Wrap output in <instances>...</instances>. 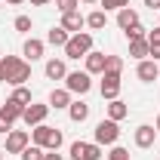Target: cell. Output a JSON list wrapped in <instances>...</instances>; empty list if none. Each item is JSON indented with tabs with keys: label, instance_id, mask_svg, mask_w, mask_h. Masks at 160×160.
Here are the masks:
<instances>
[{
	"label": "cell",
	"instance_id": "37",
	"mask_svg": "<svg viewBox=\"0 0 160 160\" xmlns=\"http://www.w3.org/2000/svg\"><path fill=\"white\" fill-rule=\"evenodd\" d=\"M154 129H157V132H160V114H157V123H154Z\"/></svg>",
	"mask_w": 160,
	"mask_h": 160
},
{
	"label": "cell",
	"instance_id": "12",
	"mask_svg": "<svg viewBox=\"0 0 160 160\" xmlns=\"http://www.w3.org/2000/svg\"><path fill=\"white\" fill-rule=\"evenodd\" d=\"M154 139H157V129H154V126H148V123L136 126V145H139V148H151Z\"/></svg>",
	"mask_w": 160,
	"mask_h": 160
},
{
	"label": "cell",
	"instance_id": "11",
	"mask_svg": "<svg viewBox=\"0 0 160 160\" xmlns=\"http://www.w3.org/2000/svg\"><path fill=\"white\" fill-rule=\"evenodd\" d=\"M83 25H86V19L80 16L77 9H74V12H65V16H62V28H65L68 34H80V31H83Z\"/></svg>",
	"mask_w": 160,
	"mask_h": 160
},
{
	"label": "cell",
	"instance_id": "32",
	"mask_svg": "<svg viewBox=\"0 0 160 160\" xmlns=\"http://www.w3.org/2000/svg\"><path fill=\"white\" fill-rule=\"evenodd\" d=\"M151 46H160V28L148 31V49H151Z\"/></svg>",
	"mask_w": 160,
	"mask_h": 160
},
{
	"label": "cell",
	"instance_id": "17",
	"mask_svg": "<svg viewBox=\"0 0 160 160\" xmlns=\"http://www.w3.org/2000/svg\"><path fill=\"white\" fill-rule=\"evenodd\" d=\"M126 114H129V105H126V102H120V99L108 102V120H117V123H120Z\"/></svg>",
	"mask_w": 160,
	"mask_h": 160
},
{
	"label": "cell",
	"instance_id": "41",
	"mask_svg": "<svg viewBox=\"0 0 160 160\" xmlns=\"http://www.w3.org/2000/svg\"><path fill=\"white\" fill-rule=\"evenodd\" d=\"M0 83H3V77H0Z\"/></svg>",
	"mask_w": 160,
	"mask_h": 160
},
{
	"label": "cell",
	"instance_id": "2",
	"mask_svg": "<svg viewBox=\"0 0 160 160\" xmlns=\"http://www.w3.org/2000/svg\"><path fill=\"white\" fill-rule=\"evenodd\" d=\"M31 139H34V145H40L43 151H59V148H62V132L56 129V126H46V123L34 126Z\"/></svg>",
	"mask_w": 160,
	"mask_h": 160
},
{
	"label": "cell",
	"instance_id": "21",
	"mask_svg": "<svg viewBox=\"0 0 160 160\" xmlns=\"http://www.w3.org/2000/svg\"><path fill=\"white\" fill-rule=\"evenodd\" d=\"M129 56L132 59H148V37L145 40H129Z\"/></svg>",
	"mask_w": 160,
	"mask_h": 160
},
{
	"label": "cell",
	"instance_id": "1",
	"mask_svg": "<svg viewBox=\"0 0 160 160\" xmlns=\"http://www.w3.org/2000/svg\"><path fill=\"white\" fill-rule=\"evenodd\" d=\"M0 77L12 86H25V80H31V65L16 59V56H3L0 59Z\"/></svg>",
	"mask_w": 160,
	"mask_h": 160
},
{
	"label": "cell",
	"instance_id": "3",
	"mask_svg": "<svg viewBox=\"0 0 160 160\" xmlns=\"http://www.w3.org/2000/svg\"><path fill=\"white\" fill-rule=\"evenodd\" d=\"M92 52V34L80 31V34H71V40L65 43V59H86Z\"/></svg>",
	"mask_w": 160,
	"mask_h": 160
},
{
	"label": "cell",
	"instance_id": "25",
	"mask_svg": "<svg viewBox=\"0 0 160 160\" xmlns=\"http://www.w3.org/2000/svg\"><path fill=\"white\" fill-rule=\"evenodd\" d=\"M105 71H114V74H120V71H123V59H120V56H108V62H105Z\"/></svg>",
	"mask_w": 160,
	"mask_h": 160
},
{
	"label": "cell",
	"instance_id": "14",
	"mask_svg": "<svg viewBox=\"0 0 160 160\" xmlns=\"http://www.w3.org/2000/svg\"><path fill=\"white\" fill-rule=\"evenodd\" d=\"M22 52L28 56V62H37V59H43V40H37V37H28V40H25V46H22Z\"/></svg>",
	"mask_w": 160,
	"mask_h": 160
},
{
	"label": "cell",
	"instance_id": "20",
	"mask_svg": "<svg viewBox=\"0 0 160 160\" xmlns=\"http://www.w3.org/2000/svg\"><path fill=\"white\" fill-rule=\"evenodd\" d=\"M68 40H71V34H68L62 25H59V28H52V31L46 34V43H49V46H62V49H65V43H68Z\"/></svg>",
	"mask_w": 160,
	"mask_h": 160
},
{
	"label": "cell",
	"instance_id": "6",
	"mask_svg": "<svg viewBox=\"0 0 160 160\" xmlns=\"http://www.w3.org/2000/svg\"><path fill=\"white\" fill-rule=\"evenodd\" d=\"M71 157L74 160H102V145H96V142H74L71 145Z\"/></svg>",
	"mask_w": 160,
	"mask_h": 160
},
{
	"label": "cell",
	"instance_id": "33",
	"mask_svg": "<svg viewBox=\"0 0 160 160\" xmlns=\"http://www.w3.org/2000/svg\"><path fill=\"white\" fill-rule=\"evenodd\" d=\"M43 160H65V157H62L59 151H46V154H43Z\"/></svg>",
	"mask_w": 160,
	"mask_h": 160
},
{
	"label": "cell",
	"instance_id": "9",
	"mask_svg": "<svg viewBox=\"0 0 160 160\" xmlns=\"http://www.w3.org/2000/svg\"><path fill=\"white\" fill-rule=\"evenodd\" d=\"M28 142H31V136H28V132L12 129V132L6 136V154H22V151L28 148Z\"/></svg>",
	"mask_w": 160,
	"mask_h": 160
},
{
	"label": "cell",
	"instance_id": "16",
	"mask_svg": "<svg viewBox=\"0 0 160 160\" xmlns=\"http://www.w3.org/2000/svg\"><path fill=\"white\" fill-rule=\"evenodd\" d=\"M46 77H49V80H65V77H68L65 62H62V59H49V62H46Z\"/></svg>",
	"mask_w": 160,
	"mask_h": 160
},
{
	"label": "cell",
	"instance_id": "29",
	"mask_svg": "<svg viewBox=\"0 0 160 160\" xmlns=\"http://www.w3.org/2000/svg\"><path fill=\"white\" fill-rule=\"evenodd\" d=\"M12 126H16V123H12V120L0 111V132H3V136H9V132H12Z\"/></svg>",
	"mask_w": 160,
	"mask_h": 160
},
{
	"label": "cell",
	"instance_id": "26",
	"mask_svg": "<svg viewBox=\"0 0 160 160\" xmlns=\"http://www.w3.org/2000/svg\"><path fill=\"white\" fill-rule=\"evenodd\" d=\"M77 3H80V0H56V9L65 16V12H74V9H77Z\"/></svg>",
	"mask_w": 160,
	"mask_h": 160
},
{
	"label": "cell",
	"instance_id": "8",
	"mask_svg": "<svg viewBox=\"0 0 160 160\" xmlns=\"http://www.w3.org/2000/svg\"><path fill=\"white\" fill-rule=\"evenodd\" d=\"M46 114H49V105H37V102H31L28 108H25V114H22V120L34 129V126H40L43 120H46Z\"/></svg>",
	"mask_w": 160,
	"mask_h": 160
},
{
	"label": "cell",
	"instance_id": "4",
	"mask_svg": "<svg viewBox=\"0 0 160 160\" xmlns=\"http://www.w3.org/2000/svg\"><path fill=\"white\" fill-rule=\"evenodd\" d=\"M92 74H86V71H71L68 77H65V89L68 92H77V96H86L89 89H92Z\"/></svg>",
	"mask_w": 160,
	"mask_h": 160
},
{
	"label": "cell",
	"instance_id": "40",
	"mask_svg": "<svg viewBox=\"0 0 160 160\" xmlns=\"http://www.w3.org/2000/svg\"><path fill=\"white\" fill-rule=\"evenodd\" d=\"M0 9H3V0H0Z\"/></svg>",
	"mask_w": 160,
	"mask_h": 160
},
{
	"label": "cell",
	"instance_id": "38",
	"mask_svg": "<svg viewBox=\"0 0 160 160\" xmlns=\"http://www.w3.org/2000/svg\"><path fill=\"white\" fill-rule=\"evenodd\" d=\"M80 3H99V0H80Z\"/></svg>",
	"mask_w": 160,
	"mask_h": 160
},
{
	"label": "cell",
	"instance_id": "30",
	"mask_svg": "<svg viewBox=\"0 0 160 160\" xmlns=\"http://www.w3.org/2000/svg\"><path fill=\"white\" fill-rule=\"evenodd\" d=\"M126 37H129V40H145L148 34H145V28H142V25H136V28H129V31H126Z\"/></svg>",
	"mask_w": 160,
	"mask_h": 160
},
{
	"label": "cell",
	"instance_id": "22",
	"mask_svg": "<svg viewBox=\"0 0 160 160\" xmlns=\"http://www.w3.org/2000/svg\"><path fill=\"white\" fill-rule=\"evenodd\" d=\"M86 25H89L92 31H102V28L108 25V16H105V9H96V12H89V16H86Z\"/></svg>",
	"mask_w": 160,
	"mask_h": 160
},
{
	"label": "cell",
	"instance_id": "23",
	"mask_svg": "<svg viewBox=\"0 0 160 160\" xmlns=\"http://www.w3.org/2000/svg\"><path fill=\"white\" fill-rule=\"evenodd\" d=\"M9 99L16 102V105H22V108H28V105H31V89H25V86H16V92H12Z\"/></svg>",
	"mask_w": 160,
	"mask_h": 160
},
{
	"label": "cell",
	"instance_id": "31",
	"mask_svg": "<svg viewBox=\"0 0 160 160\" xmlns=\"http://www.w3.org/2000/svg\"><path fill=\"white\" fill-rule=\"evenodd\" d=\"M16 31H31V19L28 16H19L16 19Z\"/></svg>",
	"mask_w": 160,
	"mask_h": 160
},
{
	"label": "cell",
	"instance_id": "13",
	"mask_svg": "<svg viewBox=\"0 0 160 160\" xmlns=\"http://www.w3.org/2000/svg\"><path fill=\"white\" fill-rule=\"evenodd\" d=\"M105 62H108V56L92 49V52L86 56V74H105Z\"/></svg>",
	"mask_w": 160,
	"mask_h": 160
},
{
	"label": "cell",
	"instance_id": "27",
	"mask_svg": "<svg viewBox=\"0 0 160 160\" xmlns=\"http://www.w3.org/2000/svg\"><path fill=\"white\" fill-rule=\"evenodd\" d=\"M108 160H129V151H126V148H120V145H114V148H111V154H108Z\"/></svg>",
	"mask_w": 160,
	"mask_h": 160
},
{
	"label": "cell",
	"instance_id": "36",
	"mask_svg": "<svg viewBox=\"0 0 160 160\" xmlns=\"http://www.w3.org/2000/svg\"><path fill=\"white\" fill-rule=\"evenodd\" d=\"M6 3H12V6H19V3H25V0H6Z\"/></svg>",
	"mask_w": 160,
	"mask_h": 160
},
{
	"label": "cell",
	"instance_id": "18",
	"mask_svg": "<svg viewBox=\"0 0 160 160\" xmlns=\"http://www.w3.org/2000/svg\"><path fill=\"white\" fill-rule=\"evenodd\" d=\"M68 114H71L74 123H83V120L89 117V105H86V102H71V105H68Z\"/></svg>",
	"mask_w": 160,
	"mask_h": 160
},
{
	"label": "cell",
	"instance_id": "15",
	"mask_svg": "<svg viewBox=\"0 0 160 160\" xmlns=\"http://www.w3.org/2000/svg\"><path fill=\"white\" fill-rule=\"evenodd\" d=\"M117 25L123 28V31L136 28V25H139V12H136V9H129V6H123V9L117 12Z\"/></svg>",
	"mask_w": 160,
	"mask_h": 160
},
{
	"label": "cell",
	"instance_id": "5",
	"mask_svg": "<svg viewBox=\"0 0 160 160\" xmlns=\"http://www.w3.org/2000/svg\"><path fill=\"white\" fill-rule=\"evenodd\" d=\"M117 139H120L117 120H102L96 126V145H117Z\"/></svg>",
	"mask_w": 160,
	"mask_h": 160
},
{
	"label": "cell",
	"instance_id": "39",
	"mask_svg": "<svg viewBox=\"0 0 160 160\" xmlns=\"http://www.w3.org/2000/svg\"><path fill=\"white\" fill-rule=\"evenodd\" d=\"M3 154H6V151H3V148H0V160H3Z\"/></svg>",
	"mask_w": 160,
	"mask_h": 160
},
{
	"label": "cell",
	"instance_id": "28",
	"mask_svg": "<svg viewBox=\"0 0 160 160\" xmlns=\"http://www.w3.org/2000/svg\"><path fill=\"white\" fill-rule=\"evenodd\" d=\"M102 6H105V12H108V9H123V6H129V0H102Z\"/></svg>",
	"mask_w": 160,
	"mask_h": 160
},
{
	"label": "cell",
	"instance_id": "34",
	"mask_svg": "<svg viewBox=\"0 0 160 160\" xmlns=\"http://www.w3.org/2000/svg\"><path fill=\"white\" fill-rule=\"evenodd\" d=\"M145 6L148 9H160V0H145Z\"/></svg>",
	"mask_w": 160,
	"mask_h": 160
},
{
	"label": "cell",
	"instance_id": "10",
	"mask_svg": "<svg viewBox=\"0 0 160 160\" xmlns=\"http://www.w3.org/2000/svg\"><path fill=\"white\" fill-rule=\"evenodd\" d=\"M136 74H139V80H145V83H154V80H160V68L154 59H142L139 68H136Z\"/></svg>",
	"mask_w": 160,
	"mask_h": 160
},
{
	"label": "cell",
	"instance_id": "19",
	"mask_svg": "<svg viewBox=\"0 0 160 160\" xmlns=\"http://www.w3.org/2000/svg\"><path fill=\"white\" fill-rule=\"evenodd\" d=\"M68 105H71V92L68 89H52L49 92V108L59 111V108H68Z\"/></svg>",
	"mask_w": 160,
	"mask_h": 160
},
{
	"label": "cell",
	"instance_id": "35",
	"mask_svg": "<svg viewBox=\"0 0 160 160\" xmlns=\"http://www.w3.org/2000/svg\"><path fill=\"white\" fill-rule=\"evenodd\" d=\"M34 6H46V3H52V0H31Z\"/></svg>",
	"mask_w": 160,
	"mask_h": 160
},
{
	"label": "cell",
	"instance_id": "7",
	"mask_svg": "<svg viewBox=\"0 0 160 160\" xmlns=\"http://www.w3.org/2000/svg\"><path fill=\"white\" fill-rule=\"evenodd\" d=\"M120 86H123V83H120V74H114V71H105V74H102V99H117L120 96Z\"/></svg>",
	"mask_w": 160,
	"mask_h": 160
},
{
	"label": "cell",
	"instance_id": "24",
	"mask_svg": "<svg viewBox=\"0 0 160 160\" xmlns=\"http://www.w3.org/2000/svg\"><path fill=\"white\" fill-rule=\"evenodd\" d=\"M43 154H46V151H43L40 145H28V148L22 151L19 157H22V160H43Z\"/></svg>",
	"mask_w": 160,
	"mask_h": 160
}]
</instances>
